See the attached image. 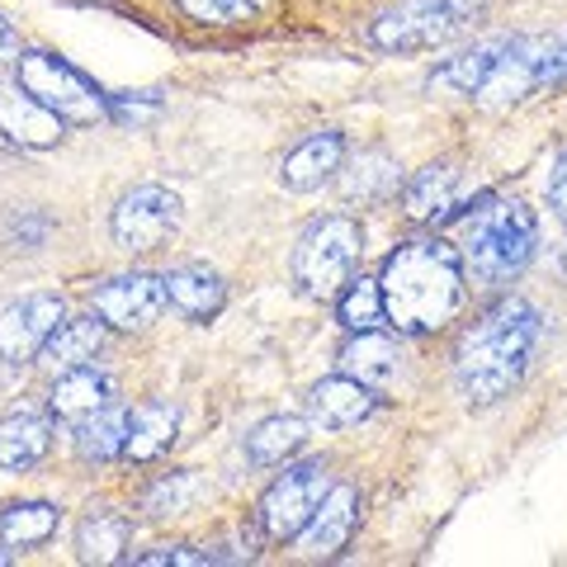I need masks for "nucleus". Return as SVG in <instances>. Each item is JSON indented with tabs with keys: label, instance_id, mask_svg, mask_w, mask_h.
Returning a JSON list of instances; mask_svg holds the SVG:
<instances>
[{
	"label": "nucleus",
	"instance_id": "obj_1",
	"mask_svg": "<svg viewBox=\"0 0 567 567\" xmlns=\"http://www.w3.org/2000/svg\"><path fill=\"white\" fill-rule=\"evenodd\" d=\"M379 289L398 331H440L464 303V265L445 241H406L388 256Z\"/></svg>",
	"mask_w": 567,
	"mask_h": 567
},
{
	"label": "nucleus",
	"instance_id": "obj_2",
	"mask_svg": "<svg viewBox=\"0 0 567 567\" xmlns=\"http://www.w3.org/2000/svg\"><path fill=\"white\" fill-rule=\"evenodd\" d=\"M535 346H539V312L529 303H520V298L496 303L483 322H477L473 331H464V341H458L454 374H458L464 398L468 402L506 398L529 369Z\"/></svg>",
	"mask_w": 567,
	"mask_h": 567
},
{
	"label": "nucleus",
	"instance_id": "obj_3",
	"mask_svg": "<svg viewBox=\"0 0 567 567\" xmlns=\"http://www.w3.org/2000/svg\"><path fill=\"white\" fill-rule=\"evenodd\" d=\"M535 213L520 199H492L464 227V270L477 289H502L535 256Z\"/></svg>",
	"mask_w": 567,
	"mask_h": 567
},
{
	"label": "nucleus",
	"instance_id": "obj_4",
	"mask_svg": "<svg viewBox=\"0 0 567 567\" xmlns=\"http://www.w3.org/2000/svg\"><path fill=\"white\" fill-rule=\"evenodd\" d=\"M483 6L487 0H402V6L379 14L369 39L383 52H431L468 33Z\"/></svg>",
	"mask_w": 567,
	"mask_h": 567
},
{
	"label": "nucleus",
	"instance_id": "obj_5",
	"mask_svg": "<svg viewBox=\"0 0 567 567\" xmlns=\"http://www.w3.org/2000/svg\"><path fill=\"white\" fill-rule=\"evenodd\" d=\"M354 260H360V223L336 213L303 233L293 251V279L308 298H336L354 279Z\"/></svg>",
	"mask_w": 567,
	"mask_h": 567
},
{
	"label": "nucleus",
	"instance_id": "obj_6",
	"mask_svg": "<svg viewBox=\"0 0 567 567\" xmlns=\"http://www.w3.org/2000/svg\"><path fill=\"white\" fill-rule=\"evenodd\" d=\"M20 85L33 100H43L62 123H100L104 114H110L104 91H95L76 66H66L62 58H52V52H24L20 58Z\"/></svg>",
	"mask_w": 567,
	"mask_h": 567
},
{
	"label": "nucleus",
	"instance_id": "obj_7",
	"mask_svg": "<svg viewBox=\"0 0 567 567\" xmlns=\"http://www.w3.org/2000/svg\"><path fill=\"white\" fill-rule=\"evenodd\" d=\"M331 487V477L322 464H298L284 477H275V487L260 502V529L270 539H293L303 535V525L312 520V511L322 506V496Z\"/></svg>",
	"mask_w": 567,
	"mask_h": 567
},
{
	"label": "nucleus",
	"instance_id": "obj_8",
	"mask_svg": "<svg viewBox=\"0 0 567 567\" xmlns=\"http://www.w3.org/2000/svg\"><path fill=\"white\" fill-rule=\"evenodd\" d=\"M181 227V199L166 185H137L114 208V241L123 251H156Z\"/></svg>",
	"mask_w": 567,
	"mask_h": 567
},
{
	"label": "nucleus",
	"instance_id": "obj_9",
	"mask_svg": "<svg viewBox=\"0 0 567 567\" xmlns=\"http://www.w3.org/2000/svg\"><path fill=\"white\" fill-rule=\"evenodd\" d=\"M66 322V303L58 293H29L20 303L0 312V360L24 364L33 354H43L52 331Z\"/></svg>",
	"mask_w": 567,
	"mask_h": 567
},
{
	"label": "nucleus",
	"instance_id": "obj_10",
	"mask_svg": "<svg viewBox=\"0 0 567 567\" xmlns=\"http://www.w3.org/2000/svg\"><path fill=\"white\" fill-rule=\"evenodd\" d=\"M166 303H171L166 279H156V275H118V279L95 289V312L110 327H123V331L152 327L156 317L166 312Z\"/></svg>",
	"mask_w": 567,
	"mask_h": 567
},
{
	"label": "nucleus",
	"instance_id": "obj_11",
	"mask_svg": "<svg viewBox=\"0 0 567 567\" xmlns=\"http://www.w3.org/2000/svg\"><path fill=\"white\" fill-rule=\"evenodd\" d=\"M544 52H548V39H511L502 62L492 66V76L477 85V100L487 110H506V104L525 100L535 85H544Z\"/></svg>",
	"mask_w": 567,
	"mask_h": 567
},
{
	"label": "nucleus",
	"instance_id": "obj_12",
	"mask_svg": "<svg viewBox=\"0 0 567 567\" xmlns=\"http://www.w3.org/2000/svg\"><path fill=\"white\" fill-rule=\"evenodd\" d=\"M354 520H360V492H354L350 483H336V487H327L322 506L312 511V520L303 525L298 544H303L308 558H331L350 544Z\"/></svg>",
	"mask_w": 567,
	"mask_h": 567
},
{
	"label": "nucleus",
	"instance_id": "obj_13",
	"mask_svg": "<svg viewBox=\"0 0 567 567\" xmlns=\"http://www.w3.org/2000/svg\"><path fill=\"white\" fill-rule=\"evenodd\" d=\"M0 133L20 147H52V142H62V118L14 81L0 85Z\"/></svg>",
	"mask_w": 567,
	"mask_h": 567
},
{
	"label": "nucleus",
	"instance_id": "obj_14",
	"mask_svg": "<svg viewBox=\"0 0 567 567\" xmlns=\"http://www.w3.org/2000/svg\"><path fill=\"white\" fill-rule=\"evenodd\" d=\"M52 445V416L39 412V406H20L0 421V468L24 473L33 468Z\"/></svg>",
	"mask_w": 567,
	"mask_h": 567
},
{
	"label": "nucleus",
	"instance_id": "obj_15",
	"mask_svg": "<svg viewBox=\"0 0 567 567\" xmlns=\"http://www.w3.org/2000/svg\"><path fill=\"white\" fill-rule=\"evenodd\" d=\"M341 156H346L341 133H317V137L298 142V147H293L289 156H284L279 181H284V189L308 194V189H317L322 181H331V175L341 171Z\"/></svg>",
	"mask_w": 567,
	"mask_h": 567
},
{
	"label": "nucleus",
	"instance_id": "obj_16",
	"mask_svg": "<svg viewBox=\"0 0 567 567\" xmlns=\"http://www.w3.org/2000/svg\"><path fill=\"white\" fill-rule=\"evenodd\" d=\"M341 374L379 388H398L402 383V350L374 331H354V341L341 350Z\"/></svg>",
	"mask_w": 567,
	"mask_h": 567
},
{
	"label": "nucleus",
	"instance_id": "obj_17",
	"mask_svg": "<svg viewBox=\"0 0 567 567\" xmlns=\"http://www.w3.org/2000/svg\"><path fill=\"white\" fill-rule=\"evenodd\" d=\"M379 393L350 374H331L312 388V416L322 425H360L364 416H374Z\"/></svg>",
	"mask_w": 567,
	"mask_h": 567
},
{
	"label": "nucleus",
	"instance_id": "obj_18",
	"mask_svg": "<svg viewBox=\"0 0 567 567\" xmlns=\"http://www.w3.org/2000/svg\"><path fill=\"white\" fill-rule=\"evenodd\" d=\"M114 398V383L100 374L91 364H76V369H62V379L52 383V416L62 421H85L104 412Z\"/></svg>",
	"mask_w": 567,
	"mask_h": 567
},
{
	"label": "nucleus",
	"instance_id": "obj_19",
	"mask_svg": "<svg viewBox=\"0 0 567 567\" xmlns=\"http://www.w3.org/2000/svg\"><path fill=\"white\" fill-rule=\"evenodd\" d=\"M511 39H483V43H473L464 48L458 58H450L445 66L431 76V91H450V95H477V85H483L492 76V66L502 62V52H506Z\"/></svg>",
	"mask_w": 567,
	"mask_h": 567
},
{
	"label": "nucleus",
	"instance_id": "obj_20",
	"mask_svg": "<svg viewBox=\"0 0 567 567\" xmlns=\"http://www.w3.org/2000/svg\"><path fill=\"white\" fill-rule=\"evenodd\" d=\"M175 431H181V412H175L171 402H147L137 406L128 416V458L137 464H152V458H162L171 445H175Z\"/></svg>",
	"mask_w": 567,
	"mask_h": 567
},
{
	"label": "nucleus",
	"instance_id": "obj_21",
	"mask_svg": "<svg viewBox=\"0 0 567 567\" xmlns=\"http://www.w3.org/2000/svg\"><path fill=\"white\" fill-rule=\"evenodd\" d=\"M166 298L185 317H199V322H204V317H213L223 308L227 289H223V279L213 275L208 265H181V270L166 275Z\"/></svg>",
	"mask_w": 567,
	"mask_h": 567
},
{
	"label": "nucleus",
	"instance_id": "obj_22",
	"mask_svg": "<svg viewBox=\"0 0 567 567\" xmlns=\"http://www.w3.org/2000/svg\"><path fill=\"white\" fill-rule=\"evenodd\" d=\"M454 194H458V171L450 162H440V166H425L412 175V185H406L402 194V204H406V218H445V213L454 208Z\"/></svg>",
	"mask_w": 567,
	"mask_h": 567
},
{
	"label": "nucleus",
	"instance_id": "obj_23",
	"mask_svg": "<svg viewBox=\"0 0 567 567\" xmlns=\"http://www.w3.org/2000/svg\"><path fill=\"white\" fill-rule=\"evenodd\" d=\"M303 445H308V421L303 416H270L246 435V454H251V464H260V468L284 464V458H293Z\"/></svg>",
	"mask_w": 567,
	"mask_h": 567
},
{
	"label": "nucleus",
	"instance_id": "obj_24",
	"mask_svg": "<svg viewBox=\"0 0 567 567\" xmlns=\"http://www.w3.org/2000/svg\"><path fill=\"white\" fill-rule=\"evenodd\" d=\"M104 346V317H66V322L52 331V341L43 346V360L52 369H76L85 360H95Z\"/></svg>",
	"mask_w": 567,
	"mask_h": 567
},
{
	"label": "nucleus",
	"instance_id": "obj_25",
	"mask_svg": "<svg viewBox=\"0 0 567 567\" xmlns=\"http://www.w3.org/2000/svg\"><path fill=\"white\" fill-rule=\"evenodd\" d=\"M76 450L81 458H91V464H110V458H118L123 450H128V412H95L76 421Z\"/></svg>",
	"mask_w": 567,
	"mask_h": 567
},
{
	"label": "nucleus",
	"instance_id": "obj_26",
	"mask_svg": "<svg viewBox=\"0 0 567 567\" xmlns=\"http://www.w3.org/2000/svg\"><path fill=\"white\" fill-rule=\"evenodd\" d=\"M58 506H43V502H29V506H10L6 516H0V539L10 548H33L52 539V529H58Z\"/></svg>",
	"mask_w": 567,
	"mask_h": 567
},
{
	"label": "nucleus",
	"instance_id": "obj_27",
	"mask_svg": "<svg viewBox=\"0 0 567 567\" xmlns=\"http://www.w3.org/2000/svg\"><path fill=\"white\" fill-rule=\"evenodd\" d=\"M81 558L85 563H118L123 548H128V520L123 516H110V511H100V516H91L81 525Z\"/></svg>",
	"mask_w": 567,
	"mask_h": 567
},
{
	"label": "nucleus",
	"instance_id": "obj_28",
	"mask_svg": "<svg viewBox=\"0 0 567 567\" xmlns=\"http://www.w3.org/2000/svg\"><path fill=\"white\" fill-rule=\"evenodd\" d=\"M398 181H402V171H398L393 156L388 152H364L346 175V194L350 199H383L388 189H398Z\"/></svg>",
	"mask_w": 567,
	"mask_h": 567
},
{
	"label": "nucleus",
	"instance_id": "obj_29",
	"mask_svg": "<svg viewBox=\"0 0 567 567\" xmlns=\"http://www.w3.org/2000/svg\"><path fill=\"white\" fill-rule=\"evenodd\" d=\"M341 322L350 327V331H374L379 322H383V289L374 279H350L341 293Z\"/></svg>",
	"mask_w": 567,
	"mask_h": 567
},
{
	"label": "nucleus",
	"instance_id": "obj_30",
	"mask_svg": "<svg viewBox=\"0 0 567 567\" xmlns=\"http://www.w3.org/2000/svg\"><path fill=\"white\" fill-rule=\"evenodd\" d=\"M199 496V483H194L189 473H171L166 483H156L152 492H147V516H181V511Z\"/></svg>",
	"mask_w": 567,
	"mask_h": 567
},
{
	"label": "nucleus",
	"instance_id": "obj_31",
	"mask_svg": "<svg viewBox=\"0 0 567 567\" xmlns=\"http://www.w3.org/2000/svg\"><path fill=\"white\" fill-rule=\"evenodd\" d=\"M181 6L204 24H246L256 14L251 0H181Z\"/></svg>",
	"mask_w": 567,
	"mask_h": 567
},
{
	"label": "nucleus",
	"instance_id": "obj_32",
	"mask_svg": "<svg viewBox=\"0 0 567 567\" xmlns=\"http://www.w3.org/2000/svg\"><path fill=\"white\" fill-rule=\"evenodd\" d=\"M137 567H162V563H208V554H194V548H185V544H166V548H152V554H137L133 558Z\"/></svg>",
	"mask_w": 567,
	"mask_h": 567
},
{
	"label": "nucleus",
	"instance_id": "obj_33",
	"mask_svg": "<svg viewBox=\"0 0 567 567\" xmlns=\"http://www.w3.org/2000/svg\"><path fill=\"white\" fill-rule=\"evenodd\" d=\"M110 110H114L118 118H128V123H142V118H152L156 110H162V100H156L152 91H147V95H118Z\"/></svg>",
	"mask_w": 567,
	"mask_h": 567
},
{
	"label": "nucleus",
	"instance_id": "obj_34",
	"mask_svg": "<svg viewBox=\"0 0 567 567\" xmlns=\"http://www.w3.org/2000/svg\"><path fill=\"white\" fill-rule=\"evenodd\" d=\"M567 76V33L548 39V52H544V85H558Z\"/></svg>",
	"mask_w": 567,
	"mask_h": 567
},
{
	"label": "nucleus",
	"instance_id": "obj_35",
	"mask_svg": "<svg viewBox=\"0 0 567 567\" xmlns=\"http://www.w3.org/2000/svg\"><path fill=\"white\" fill-rule=\"evenodd\" d=\"M548 204H554V213L567 223V156L558 162V171H554V181H548Z\"/></svg>",
	"mask_w": 567,
	"mask_h": 567
},
{
	"label": "nucleus",
	"instance_id": "obj_36",
	"mask_svg": "<svg viewBox=\"0 0 567 567\" xmlns=\"http://www.w3.org/2000/svg\"><path fill=\"white\" fill-rule=\"evenodd\" d=\"M14 52H20V39H14V29H10L6 20H0V62H10Z\"/></svg>",
	"mask_w": 567,
	"mask_h": 567
},
{
	"label": "nucleus",
	"instance_id": "obj_37",
	"mask_svg": "<svg viewBox=\"0 0 567 567\" xmlns=\"http://www.w3.org/2000/svg\"><path fill=\"white\" fill-rule=\"evenodd\" d=\"M85 6H91V0H85ZM100 6H110V0H100Z\"/></svg>",
	"mask_w": 567,
	"mask_h": 567
},
{
	"label": "nucleus",
	"instance_id": "obj_38",
	"mask_svg": "<svg viewBox=\"0 0 567 567\" xmlns=\"http://www.w3.org/2000/svg\"><path fill=\"white\" fill-rule=\"evenodd\" d=\"M6 558H10V554H0V563H6Z\"/></svg>",
	"mask_w": 567,
	"mask_h": 567
}]
</instances>
